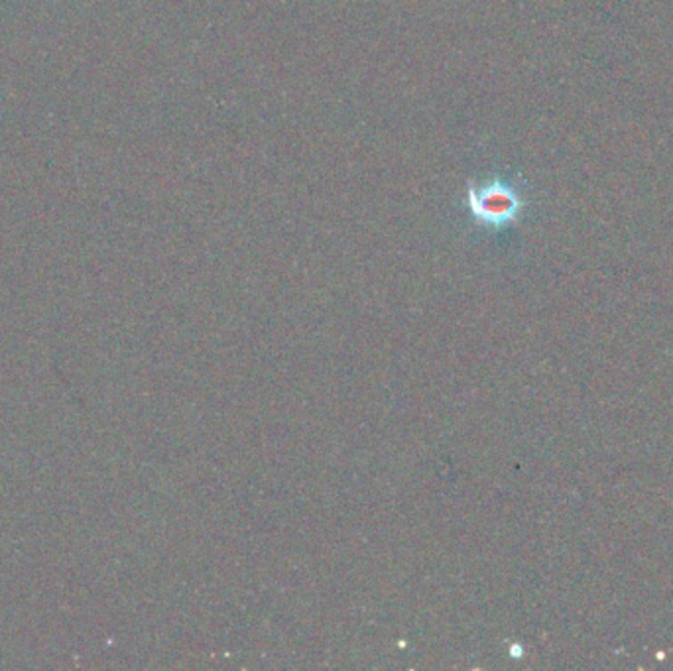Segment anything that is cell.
I'll return each mask as SVG.
<instances>
[{"instance_id": "obj_1", "label": "cell", "mask_w": 673, "mask_h": 671, "mask_svg": "<svg viewBox=\"0 0 673 671\" xmlns=\"http://www.w3.org/2000/svg\"><path fill=\"white\" fill-rule=\"evenodd\" d=\"M466 201L476 225L494 230L514 225L523 211L522 193L512 182L502 178L469 182Z\"/></svg>"}]
</instances>
